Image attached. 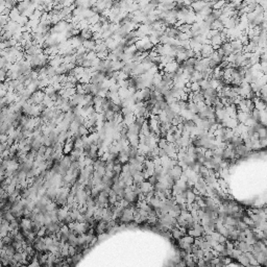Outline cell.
Here are the masks:
<instances>
[{"label":"cell","mask_w":267,"mask_h":267,"mask_svg":"<svg viewBox=\"0 0 267 267\" xmlns=\"http://www.w3.org/2000/svg\"><path fill=\"white\" fill-rule=\"evenodd\" d=\"M171 236L173 237V238L175 239V240H177L179 241V239H182V237H184L185 236V235L183 234V233L181 232V231L179 230V227H174V229H172V230H171Z\"/></svg>","instance_id":"cell-9"},{"label":"cell","mask_w":267,"mask_h":267,"mask_svg":"<svg viewBox=\"0 0 267 267\" xmlns=\"http://www.w3.org/2000/svg\"><path fill=\"white\" fill-rule=\"evenodd\" d=\"M198 85H199V87H200V90H203V91L210 88V85H209V82H208V80H199Z\"/></svg>","instance_id":"cell-13"},{"label":"cell","mask_w":267,"mask_h":267,"mask_svg":"<svg viewBox=\"0 0 267 267\" xmlns=\"http://www.w3.org/2000/svg\"><path fill=\"white\" fill-rule=\"evenodd\" d=\"M230 45H231V50H232V53H239V52H243V45L241 44V42H239L238 40H232L230 41Z\"/></svg>","instance_id":"cell-3"},{"label":"cell","mask_w":267,"mask_h":267,"mask_svg":"<svg viewBox=\"0 0 267 267\" xmlns=\"http://www.w3.org/2000/svg\"><path fill=\"white\" fill-rule=\"evenodd\" d=\"M214 52V49H213L212 45L211 44H203L201 45V50H200V54L203 59H208L210 58V55Z\"/></svg>","instance_id":"cell-2"},{"label":"cell","mask_w":267,"mask_h":267,"mask_svg":"<svg viewBox=\"0 0 267 267\" xmlns=\"http://www.w3.org/2000/svg\"><path fill=\"white\" fill-rule=\"evenodd\" d=\"M190 90L191 92H198L200 90V87H199L198 82H191V86H190Z\"/></svg>","instance_id":"cell-16"},{"label":"cell","mask_w":267,"mask_h":267,"mask_svg":"<svg viewBox=\"0 0 267 267\" xmlns=\"http://www.w3.org/2000/svg\"><path fill=\"white\" fill-rule=\"evenodd\" d=\"M140 189H141V193L146 194V193L152 191V190H153V187H152L147 181H144L142 184H140Z\"/></svg>","instance_id":"cell-6"},{"label":"cell","mask_w":267,"mask_h":267,"mask_svg":"<svg viewBox=\"0 0 267 267\" xmlns=\"http://www.w3.org/2000/svg\"><path fill=\"white\" fill-rule=\"evenodd\" d=\"M258 135H259V138H260V139H266L267 138V132H266V127H265V126L259 130Z\"/></svg>","instance_id":"cell-15"},{"label":"cell","mask_w":267,"mask_h":267,"mask_svg":"<svg viewBox=\"0 0 267 267\" xmlns=\"http://www.w3.org/2000/svg\"><path fill=\"white\" fill-rule=\"evenodd\" d=\"M179 65L175 63V61H173V62L171 63H168V64H166L165 66H164V69L163 71L165 73H169V74H173V73L177 72V70L179 69Z\"/></svg>","instance_id":"cell-4"},{"label":"cell","mask_w":267,"mask_h":267,"mask_svg":"<svg viewBox=\"0 0 267 267\" xmlns=\"http://www.w3.org/2000/svg\"><path fill=\"white\" fill-rule=\"evenodd\" d=\"M182 240H183L185 243H187V244H189V245H192L193 243H194V238L191 237V236H189V235H185L184 237H182Z\"/></svg>","instance_id":"cell-14"},{"label":"cell","mask_w":267,"mask_h":267,"mask_svg":"<svg viewBox=\"0 0 267 267\" xmlns=\"http://www.w3.org/2000/svg\"><path fill=\"white\" fill-rule=\"evenodd\" d=\"M183 172H184L183 169H182L179 165H175V166H173V167L171 168L169 171H168L167 175L170 177V179H172L174 182H177V181H179V179H181V177L183 175Z\"/></svg>","instance_id":"cell-1"},{"label":"cell","mask_w":267,"mask_h":267,"mask_svg":"<svg viewBox=\"0 0 267 267\" xmlns=\"http://www.w3.org/2000/svg\"><path fill=\"white\" fill-rule=\"evenodd\" d=\"M225 4H226V2H225V1H218V2H214V3H213L212 9L221 11V9H222V7H224Z\"/></svg>","instance_id":"cell-12"},{"label":"cell","mask_w":267,"mask_h":267,"mask_svg":"<svg viewBox=\"0 0 267 267\" xmlns=\"http://www.w3.org/2000/svg\"><path fill=\"white\" fill-rule=\"evenodd\" d=\"M237 260L239 261L241 266H250V262H248V259H247V257L245 254H241L240 256L238 257Z\"/></svg>","instance_id":"cell-10"},{"label":"cell","mask_w":267,"mask_h":267,"mask_svg":"<svg viewBox=\"0 0 267 267\" xmlns=\"http://www.w3.org/2000/svg\"><path fill=\"white\" fill-rule=\"evenodd\" d=\"M195 197H196V195H195L194 193L192 192V190H191V189H187V190H186V200H187V203H194Z\"/></svg>","instance_id":"cell-8"},{"label":"cell","mask_w":267,"mask_h":267,"mask_svg":"<svg viewBox=\"0 0 267 267\" xmlns=\"http://www.w3.org/2000/svg\"><path fill=\"white\" fill-rule=\"evenodd\" d=\"M191 101L194 102V103H197V102H201V101H205V97H203V95L201 94L200 90L198 92H194L192 95V98H191Z\"/></svg>","instance_id":"cell-7"},{"label":"cell","mask_w":267,"mask_h":267,"mask_svg":"<svg viewBox=\"0 0 267 267\" xmlns=\"http://www.w3.org/2000/svg\"><path fill=\"white\" fill-rule=\"evenodd\" d=\"M250 114H247V113H243V112H240V111H237L236 119L240 124H244L245 121L247 120V118L250 117Z\"/></svg>","instance_id":"cell-5"},{"label":"cell","mask_w":267,"mask_h":267,"mask_svg":"<svg viewBox=\"0 0 267 267\" xmlns=\"http://www.w3.org/2000/svg\"><path fill=\"white\" fill-rule=\"evenodd\" d=\"M167 141H166L165 139H160L159 141H158V143H157V145H158V147L159 148H161V149H164V148L166 147V146H167Z\"/></svg>","instance_id":"cell-17"},{"label":"cell","mask_w":267,"mask_h":267,"mask_svg":"<svg viewBox=\"0 0 267 267\" xmlns=\"http://www.w3.org/2000/svg\"><path fill=\"white\" fill-rule=\"evenodd\" d=\"M222 28H223V25L219 20H215L212 23V25H211V29H214V30H217V31H220Z\"/></svg>","instance_id":"cell-11"}]
</instances>
